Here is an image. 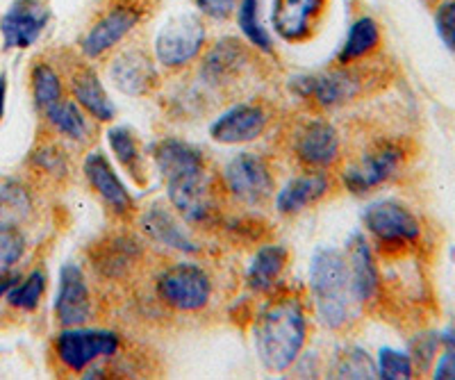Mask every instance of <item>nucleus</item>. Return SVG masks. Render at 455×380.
Listing matches in <instances>:
<instances>
[{"mask_svg":"<svg viewBox=\"0 0 455 380\" xmlns=\"http://www.w3.org/2000/svg\"><path fill=\"white\" fill-rule=\"evenodd\" d=\"M5 103H7V75L0 74V121L5 116Z\"/></svg>","mask_w":455,"mask_h":380,"instance_id":"79ce46f5","label":"nucleus"},{"mask_svg":"<svg viewBox=\"0 0 455 380\" xmlns=\"http://www.w3.org/2000/svg\"><path fill=\"white\" fill-rule=\"evenodd\" d=\"M378 46H380V28H378V23L373 19L363 16L348 30L347 42H344L341 51L337 52V62L341 67H351L357 59L371 55Z\"/></svg>","mask_w":455,"mask_h":380,"instance_id":"a878e982","label":"nucleus"},{"mask_svg":"<svg viewBox=\"0 0 455 380\" xmlns=\"http://www.w3.org/2000/svg\"><path fill=\"white\" fill-rule=\"evenodd\" d=\"M331 374L335 378H378L376 360L360 346H348L332 360Z\"/></svg>","mask_w":455,"mask_h":380,"instance_id":"c756f323","label":"nucleus"},{"mask_svg":"<svg viewBox=\"0 0 455 380\" xmlns=\"http://www.w3.org/2000/svg\"><path fill=\"white\" fill-rule=\"evenodd\" d=\"M223 185L237 201L246 205H262L275 189L269 164L255 153H239L223 169Z\"/></svg>","mask_w":455,"mask_h":380,"instance_id":"9d476101","label":"nucleus"},{"mask_svg":"<svg viewBox=\"0 0 455 380\" xmlns=\"http://www.w3.org/2000/svg\"><path fill=\"white\" fill-rule=\"evenodd\" d=\"M405 160V151L398 141H378L363 157L341 173V183L351 194H369L394 178Z\"/></svg>","mask_w":455,"mask_h":380,"instance_id":"6e6552de","label":"nucleus"},{"mask_svg":"<svg viewBox=\"0 0 455 380\" xmlns=\"http://www.w3.org/2000/svg\"><path fill=\"white\" fill-rule=\"evenodd\" d=\"M347 249L353 298H355V303L373 301V297L378 292V285H380V278H378L376 257H373V250L369 246L367 237L360 233H353Z\"/></svg>","mask_w":455,"mask_h":380,"instance_id":"aec40b11","label":"nucleus"},{"mask_svg":"<svg viewBox=\"0 0 455 380\" xmlns=\"http://www.w3.org/2000/svg\"><path fill=\"white\" fill-rule=\"evenodd\" d=\"M140 228L153 244L178 250V253H187V256L198 253V244L194 241L192 234L187 233L178 217H173V212L164 205L156 203L146 208L140 217Z\"/></svg>","mask_w":455,"mask_h":380,"instance_id":"6ab92c4d","label":"nucleus"},{"mask_svg":"<svg viewBox=\"0 0 455 380\" xmlns=\"http://www.w3.org/2000/svg\"><path fill=\"white\" fill-rule=\"evenodd\" d=\"M267 125H269V115L262 105L237 103L212 121L210 137L219 144H230V146L251 144L258 137H262Z\"/></svg>","mask_w":455,"mask_h":380,"instance_id":"2eb2a0df","label":"nucleus"},{"mask_svg":"<svg viewBox=\"0 0 455 380\" xmlns=\"http://www.w3.org/2000/svg\"><path fill=\"white\" fill-rule=\"evenodd\" d=\"M153 160L166 183V196L182 221L203 226L217 214L212 176L207 171L201 148L178 137L153 144Z\"/></svg>","mask_w":455,"mask_h":380,"instance_id":"f257e3e1","label":"nucleus"},{"mask_svg":"<svg viewBox=\"0 0 455 380\" xmlns=\"http://www.w3.org/2000/svg\"><path fill=\"white\" fill-rule=\"evenodd\" d=\"M194 5L201 14H205L207 19H214V21H223L228 16L233 14L235 0H194Z\"/></svg>","mask_w":455,"mask_h":380,"instance_id":"58836bf2","label":"nucleus"},{"mask_svg":"<svg viewBox=\"0 0 455 380\" xmlns=\"http://www.w3.org/2000/svg\"><path fill=\"white\" fill-rule=\"evenodd\" d=\"M28 249L26 234L16 224L0 221V273H10L12 266L23 260Z\"/></svg>","mask_w":455,"mask_h":380,"instance_id":"473e14b6","label":"nucleus"},{"mask_svg":"<svg viewBox=\"0 0 455 380\" xmlns=\"http://www.w3.org/2000/svg\"><path fill=\"white\" fill-rule=\"evenodd\" d=\"M93 269L99 271L105 278H124L130 271L135 269L137 262L141 257V246L137 244L132 237L125 234H116V237H108L100 240L99 246H93L89 250Z\"/></svg>","mask_w":455,"mask_h":380,"instance_id":"4be33fe9","label":"nucleus"},{"mask_svg":"<svg viewBox=\"0 0 455 380\" xmlns=\"http://www.w3.org/2000/svg\"><path fill=\"white\" fill-rule=\"evenodd\" d=\"M205 26L196 14H178L162 26L156 37V59L164 68H182L201 55Z\"/></svg>","mask_w":455,"mask_h":380,"instance_id":"423d86ee","label":"nucleus"},{"mask_svg":"<svg viewBox=\"0 0 455 380\" xmlns=\"http://www.w3.org/2000/svg\"><path fill=\"white\" fill-rule=\"evenodd\" d=\"M92 317V292L83 269L73 262L60 269V285L55 294V319L64 329L84 326Z\"/></svg>","mask_w":455,"mask_h":380,"instance_id":"4468645a","label":"nucleus"},{"mask_svg":"<svg viewBox=\"0 0 455 380\" xmlns=\"http://www.w3.org/2000/svg\"><path fill=\"white\" fill-rule=\"evenodd\" d=\"M57 360L68 371H87L99 360H109L119 353L121 337L112 330L103 329H83L73 326L64 329L52 342Z\"/></svg>","mask_w":455,"mask_h":380,"instance_id":"20e7f679","label":"nucleus"},{"mask_svg":"<svg viewBox=\"0 0 455 380\" xmlns=\"http://www.w3.org/2000/svg\"><path fill=\"white\" fill-rule=\"evenodd\" d=\"M16 281H19V276H12V271L10 273H0V298H5V294L14 287Z\"/></svg>","mask_w":455,"mask_h":380,"instance_id":"a19ab883","label":"nucleus"},{"mask_svg":"<svg viewBox=\"0 0 455 380\" xmlns=\"http://www.w3.org/2000/svg\"><path fill=\"white\" fill-rule=\"evenodd\" d=\"M376 369H378V378H383V380H408L412 378L414 374V365L410 353L389 349V346L378 351Z\"/></svg>","mask_w":455,"mask_h":380,"instance_id":"f704fd0d","label":"nucleus"},{"mask_svg":"<svg viewBox=\"0 0 455 380\" xmlns=\"http://www.w3.org/2000/svg\"><path fill=\"white\" fill-rule=\"evenodd\" d=\"M442 346V335L440 333H424L419 337H414L410 342V358L412 365L419 371H428L430 365L437 358V351Z\"/></svg>","mask_w":455,"mask_h":380,"instance_id":"c9c22d12","label":"nucleus"},{"mask_svg":"<svg viewBox=\"0 0 455 380\" xmlns=\"http://www.w3.org/2000/svg\"><path fill=\"white\" fill-rule=\"evenodd\" d=\"M328 0H274L271 28L290 44H303L319 30Z\"/></svg>","mask_w":455,"mask_h":380,"instance_id":"ddd939ff","label":"nucleus"},{"mask_svg":"<svg viewBox=\"0 0 455 380\" xmlns=\"http://www.w3.org/2000/svg\"><path fill=\"white\" fill-rule=\"evenodd\" d=\"M435 30L451 52H455V0H442L435 7Z\"/></svg>","mask_w":455,"mask_h":380,"instance_id":"e433bc0d","label":"nucleus"},{"mask_svg":"<svg viewBox=\"0 0 455 380\" xmlns=\"http://www.w3.org/2000/svg\"><path fill=\"white\" fill-rule=\"evenodd\" d=\"M290 87L299 99L316 107H335L355 99L360 91V78L347 67H337L335 71H323V74L296 75L291 78Z\"/></svg>","mask_w":455,"mask_h":380,"instance_id":"9b49d317","label":"nucleus"},{"mask_svg":"<svg viewBox=\"0 0 455 380\" xmlns=\"http://www.w3.org/2000/svg\"><path fill=\"white\" fill-rule=\"evenodd\" d=\"M32 164L51 176H62L67 171V157L57 146H39L32 153Z\"/></svg>","mask_w":455,"mask_h":380,"instance_id":"4c0bfd02","label":"nucleus"},{"mask_svg":"<svg viewBox=\"0 0 455 380\" xmlns=\"http://www.w3.org/2000/svg\"><path fill=\"white\" fill-rule=\"evenodd\" d=\"M444 346V353L440 355L437 365L433 369L435 380H455V346L451 344H442Z\"/></svg>","mask_w":455,"mask_h":380,"instance_id":"ea45409f","label":"nucleus"},{"mask_svg":"<svg viewBox=\"0 0 455 380\" xmlns=\"http://www.w3.org/2000/svg\"><path fill=\"white\" fill-rule=\"evenodd\" d=\"M68 87H71V94L76 99V103L83 107L87 115H92L96 121H114L116 116V107L109 100L108 91H105L103 83H100L99 74L89 67H78L76 74H71L68 78Z\"/></svg>","mask_w":455,"mask_h":380,"instance_id":"5701e85b","label":"nucleus"},{"mask_svg":"<svg viewBox=\"0 0 455 380\" xmlns=\"http://www.w3.org/2000/svg\"><path fill=\"white\" fill-rule=\"evenodd\" d=\"M30 212V194L19 183H0V221L16 224Z\"/></svg>","mask_w":455,"mask_h":380,"instance_id":"72a5a7b5","label":"nucleus"},{"mask_svg":"<svg viewBox=\"0 0 455 380\" xmlns=\"http://www.w3.org/2000/svg\"><path fill=\"white\" fill-rule=\"evenodd\" d=\"M258 358L267 369L287 371L307 342L306 307L296 297H280L264 307L253 323Z\"/></svg>","mask_w":455,"mask_h":380,"instance_id":"f03ea898","label":"nucleus"},{"mask_svg":"<svg viewBox=\"0 0 455 380\" xmlns=\"http://www.w3.org/2000/svg\"><path fill=\"white\" fill-rule=\"evenodd\" d=\"M259 10H262V0H242L237 12L239 30L243 32V37L249 39L255 48L271 52L274 51V44H271L269 32L264 28Z\"/></svg>","mask_w":455,"mask_h":380,"instance_id":"7c9ffc66","label":"nucleus"},{"mask_svg":"<svg viewBox=\"0 0 455 380\" xmlns=\"http://www.w3.org/2000/svg\"><path fill=\"white\" fill-rule=\"evenodd\" d=\"M30 87H32V100L39 112H46L51 105L64 99V84L62 78L57 75L55 68L44 59H36L32 64L30 71Z\"/></svg>","mask_w":455,"mask_h":380,"instance_id":"cd10ccee","label":"nucleus"},{"mask_svg":"<svg viewBox=\"0 0 455 380\" xmlns=\"http://www.w3.org/2000/svg\"><path fill=\"white\" fill-rule=\"evenodd\" d=\"M310 292L316 317L331 330L344 329L351 321L353 298L347 256L335 249H319L310 262Z\"/></svg>","mask_w":455,"mask_h":380,"instance_id":"7ed1b4c3","label":"nucleus"},{"mask_svg":"<svg viewBox=\"0 0 455 380\" xmlns=\"http://www.w3.org/2000/svg\"><path fill=\"white\" fill-rule=\"evenodd\" d=\"M249 62V55L243 51V46L235 39H223V42L214 44V48L203 59V80L212 87H221V84L233 83L239 74L243 71Z\"/></svg>","mask_w":455,"mask_h":380,"instance_id":"b1692460","label":"nucleus"},{"mask_svg":"<svg viewBox=\"0 0 455 380\" xmlns=\"http://www.w3.org/2000/svg\"><path fill=\"white\" fill-rule=\"evenodd\" d=\"M363 224L378 246L405 249L421 237V226L412 212L398 201H376L363 214Z\"/></svg>","mask_w":455,"mask_h":380,"instance_id":"0eeeda50","label":"nucleus"},{"mask_svg":"<svg viewBox=\"0 0 455 380\" xmlns=\"http://www.w3.org/2000/svg\"><path fill=\"white\" fill-rule=\"evenodd\" d=\"M294 155L307 169L332 167L339 155V135L326 119H310L294 135Z\"/></svg>","mask_w":455,"mask_h":380,"instance_id":"dca6fc26","label":"nucleus"},{"mask_svg":"<svg viewBox=\"0 0 455 380\" xmlns=\"http://www.w3.org/2000/svg\"><path fill=\"white\" fill-rule=\"evenodd\" d=\"M156 294L166 307L178 313H198L210 303L212 281L205 271L192 262L171 265L156 282Z\"/></svg>","mask_w":455,"mask_h":380,"instance_id":"39448f33","label":"nucleus"},{"mask_svg":"<svg viewBox=\"0 0 455 380\" xmlns=\"http://www.w3.org/2000/svg\"><path fill=\"white\" fill-rule=\"evenodd\" d=\"M290 262V250L278 244H267L258 250L251 260L249 271H246V282L253 292H269L271 287L278 282L283 271Z\"/></svg>","mask_w":455,"mask_h":380,"instance_id":"393cba45","label":"nucleus"},{"mask_svg":"<svg viewBox=\"0 0 455 380\" xmlns=\"http://www.w3.org/2000/svg\"><path fill=\"white\" fill-rule=\"evenodd\" d=\"M46 273L42 269L30 271L26 278H19L10 292L5 294V301L10 307L23 310V313H35L44 294H46Z\"/></svg>","mask_w":455,"mask_h":380,"instance_id":"c85d7f7f","label":"nucleus"},{"mask_svg":"<svg viewBox=\"0 0 455 380\" xmlns=\"http://www.w3.org/2000/svg\"><path fill=\"white\" fill-rule=\"evenodd\" d=\"M44 116L48 119V123L55 128L62 137H68L73 141H87L89 137V123L87 116H84L83 107H80L76 100L62 99L57 100L55 105H51Z\"/></svg>","mask_w":455,"mask_h":380,"instance_id":"bb28decb","label":"nucleus"},{"mask_svg":"<svg viewBox=\"0 0 455 380\" xmlns=\"http://www.w3.org/2000/svg\"><path fill=\"white\" fill-rule=\"evenodd\" d=\"M51 21V7L44 0H12L0 16V37L5 48L26 51L42 37Z\"/></svg>","mask_w":455,"mask_h":380,"instance_id":"f8f14e48","label":"nucleus"},{"mask_svg":"<svg viewBox=\"0 0 455 380\" xmlns=\"http://www.w3.org/2000/svg\"><path fill=\"white\" fill-rule=\"evenodd\" d=\"M84 178L109 212L116 217H130L135 212V201L125 185L121 183L119 173L114 171L112 162L108 160L105 153L96 151L84 157Z\"/></svg>","mask_w":455,"mask_h":380,"instance_id":"f3484780","label":"nucleus"},{"mask_svg":"<svg viewBox=\"0 0 455 380\" xmlns=\"http://www.w3.org/2000/svg\"><path fill=\"white\" fill-rule=\"evenodd\" d=\"M109 78L128 96H146L160 83L157 64L141 48H128L114 58L109 67Z\"/></svg>","mask_w":455,"mask_h":380,"instance_id":"a211bd4d","label":"nucleus"},{"mask_svg":"<svg viewBox=\"0 0 455 380\" xmlns=\"http://www.w3.org/2000/svg\"><path fill=\"white\" fill-rule=\"evenodd\" d=\"M108 141L121 167L132 173V178L140 180L141 176L137 171V164H141V153L140 146H137L135 132L130 131L128 125H114V128L108 131Z\"/></svg>","mask_w":455,"mask_h":380,"instance_id":"2f4dec72","label":"nucleus"},{"mask_svg":"<svg viewBox=\"0 0 455 380\" xmlns=\"http://www.w3.org/2000/svg\"><path fill=\"white\" fill-rule=\"evenodd\" d=\"M144 16L146 7L141 0H119L89 28L80 48L87 58H100L108 51H112L121 39L128 37L130 32L140 26Z\"/></svg>","mask_w":455,"mask_h":380,"instance_id":"1a4fd4ad","label":"nucleus"},{"mask_svg":"<svg viewBox=\"0 0 455 380\" xmlns=\"http://www.w3.org/2000/svg\"><path fill=\"white\" fill-rule=\"evenodd\" d=\"M328 192H331V180L326 173L312 169V171L291 178L290 183L275 194V208L284 217H294V214L319 203Z\"/></svg>","mask_w":455,"mask_h":380,"instance_id":"412c9836","label":"nucleus"}]
</instances>
